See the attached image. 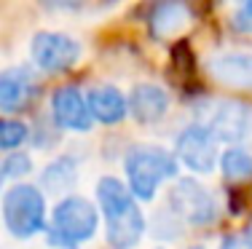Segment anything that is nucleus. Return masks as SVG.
I'll return each instance as SVG.
<instances>
[{
    "label": "nucleus",
    "mask_w": 252,
    "mask_h": 249,
    "mask_svg": "<svg viewBox=\"0 0 252 249\" xmlns=\"http://www.w3.org/2000/svg\"><path fill=\"white\" fill-rule=\"evenodd\" d=\"M97 201L105 215V236L113 249H134L145 233V217L131 191L116 177H102L97 182Z\"/></svg>",
    "instance_id": "nucleus-1"
},
{
    "label": "nucleus",
    "mask_w": 252,
    "mask_h": 249,
    "mask_svg": "<svg viewBox=\"0 0 252 249\" xmlns=\"http://www.w3.org/2000/svg\"><path fill=\"white\" fill-rule=\"evenodd\" d=\"M124 169L131 195L151 201L161 188V182L177 174V158L164 147H134L124 158Z\"/></svg>",
    "instance_id": "nucleus-2"
},
{
    "label": "nucleus",
    "mask_w": 252,
    "mask_h": 249,
    "mask_svg": "<svg viewBox=\"0 0 252 249\" xmlns=\"http://www.w3.org/2000/svg\"><path fill=\"white\" fill-rule=\"evenodd\" d=\"M99 212L89 198L64 195L51 212V236L62 247H78L97 233Z\"/></svg>",
    "instance_id": "nucleus-3"
},
{
    "label": "nucleus",
    "mask_w": 252,
    "mask_h": 249,
    "mask_svg": "<svg viewBox=\"0 0 252 249\" xmlns=\"http://www.w3.org/2000/svg\"><path fill=\"white\" fill-rule=\"evenodd\" d=\"M3 220L16 239H32L46 225V198L35 185H14L3 195Z\"/></svg>",
    "instance_id": "nucleus-4"
},
{
    "label": "nucleus",
    "mask_w": 252,
    "mask_h": 249,
    "mask_svg": "<svg viewBox=\"0 0 252 249\" xmlns=\"http://www.w3.org/2000/svg\"><path fill=\"white\" fill-rule=\"evenodd\" d=\"M32 62L38 70L43 73H64V70H73L81 59V43L75 38L64 32H51L43 29L32 38Z\"/></svg>",
    "instance_id": "nucleus-5"
},
{
    "label": "nucleus",
    "mask_w": 252,
    "mask_h": 249,
    "mask_svg": "<svg viewBox=\"0 0 252 249\" xmlns=\"http://www.w3.org/2000/svg\"><path fill=\"white\" fill-rule=\"evenodd\" d=\"M169 204H172V209L190 225H212L220 215L215 195L204 185H199L196 180H190V177L177 180L175 191L169 195Z\"/></svg>",
    "instance_id": "nucleus-6"
},
{
    "label": "nucleus",
    "mask_w": 252,
    "mask_h": 249,
    "mask_svg": "<svg viewBox=\"0 0 252 249\" xmlns=\"http://www.w3.org/2000/svg\"><path fill=\"white\" fill-rule=\"evenodd\" d=\"M177 156L180 161L188 166L190 171H199V174H209L218 164V139L201 123L188 126L177 139Z\"/></svg>",
    "instance_id": "nucleus-7"
},
{
    "label": "nucleus",
    "mask_w": 252,
    "mask_h": 249,
    "mask_svg": "<svg viewBox=\"0 0 252 249\" xmlns=\"http://www.w3.org/2000/svg\"><path fill=\"white\" fill-rule=\"evenodd\" d=\"M38 75L32 67H8L0 73V110L5 112H19L32 105L38 97Z\"/></svg>",
    "instance_id": "nucleus-8"
},
{
    "label": "nucleus",
    "mask_w": 252,
    "mask_h": 249,
    "mask_svg": "<svg viewBox=\"0 0 252 249\" xmlns=\"http://www.w3.org/2000/svg\"><path fill=\"white\" fill-rule=\"evenodd\" d=\"M51 112H54L57 126L67 129V132H89L94 123L92 112H89V105H86V97L75 86H59L54 91Z\"/></svg>",
    "instance_id": "nucleus-9"
},
{
    "label": "nucleus",
    "mask_w": 252,
    "mask_h": 249,
    "mask_svg": "<svg viewBox=\"0 0 252 249\" xmlns=\"http://www.w3.org/2000/svg\"><path fill=\"white\" fill-rule=\"evenodd\" d=\"M209 132L215 134V139H228V142H242L252 134V110L247 105L228 102L212 115Z\"/></svg>",
    "instance_id": "nucleus-10"
},
{
    "label": "nucleus",
    "mask_w": 252,
    "mask_h": 249,
    "mask_svg": "<svg viewBox=\"0 0 252 249\" xmlns=\"http://www.w3.org/2000/svg\"><path fill=\"white\" fill-rule=\"evenodd\" d=\"M126 105L140 123H153L158 118H164V112L169 110V94L156 83H137L131 88Z\"/></svg>",
    "instance_id": "nucleus-11"
},
{
    "label": "nucleus",
    "mask_w": 252,
    "mask_h": 249,
    "mask_svg": "<svg viewBox=\"0 0 252 249\" xmlns=\"http://www.w3.org/2000/svg\"><path fill=\"white\" fill-rule=\"evenodd\" d=\"M215 81L236 88H252V54H218L209 59Z\"/></svg>",
    "instance_id": "nucleus-12"
},
{
    "label": "nucleus",
    "mask_w": 252,
    "mask_h": 249,
    "mask_svg": "<svg viewBox=\"0 0 252 249\" xmlns=\"http://www.w3.org/2000/svg\"><path fill=\"white\" fill-rule=\"evenodd\" d=\"M86 105H89V112H92L94 121H102V123H118L126 115V110H129L126 97L116 86H107V83L94 86L86 94Z\"/></svg>",
    "instance_id": "nucleus-13"
},
{
    "label": "nucleus",
    "mask_w": 252,
    "mask_h": 249,
    "mask_svg": "<svg viewBox=\"0 0 252 249\" xmlns=\"http://www.w3.org/2000/svg\"><path fill=\"white\" fill-rule=\"evenodd\" d=\"M188 25V8L183 3H161L151 14V29L156 38H172Z\"/></svg>",
    "instance_id": "nucleus-14"
},
{
    "label": "nucleus",
    "mask_w": 252,
    "mask_h": 249,
    "mask_svg": "<svg viewBox=\"0 0 252 249\" xmlns=\"http://www.w3.org/2000/svg\"><path fill=\"white\" fill-rule=\"evenodd\" d=\"M220 166H223L225 180L242 182V180H247V177H252V156L244 147H231V150H225L223 158H220Z\"/></svg>",
    "instance_id": "nucleus-15"
},
{
    "label": "nucleus",
    "mask_w": 252,
    "mask_h": 249,
    "mask_svg": "<svg viewBox=\"0 0 252 249\" xmlns=\"http://www.w3.org/2000/svg\"><path fill=\"white\" fill-rule=\"evenodd\" d=\"M30 129L16 118H0V150H16L27 139Z\"/></svg>",
    "instance_id": "nucleus-16"
},
{
    "label": "nucleus",
    "mask_w": 252,
    "mask_h": 249,
    "mask_svg": "<svg viewBox=\"0 0 252 249\" xmlns=\"http://www.w3.org/2000/svg\"><path fill=\"white\" fill-rule=\"evenodd\" d=\"M0 166H3L5 177H25L27 171H32V161H30V156L22 150L11 153V156L5 158V164H0Z\"/></svg>",
    "instance_id": "nucleus-17"
},
{
    "label": "nucleus",
    "mask_w": 252,
    "mask_h": 249,
    "mask_svg": "<svg viewBox=\"0 0 252 249\" xmlns=\"http://www.w3.org/2000/svg\"><path fill=\"white\" fill-rule=\"evenodd\" d=\"M233 27L242 29V32H252V0L242 3L233 14Z\"/></svg>",
    "instance_id": "nucleus-18"
},
{
    "label": "nucleus",
    "mask_w": 252,
    "mask_h": 249,
    "mask_svg": "<svg viewBox=\"0 0 252 249\" xmlns=\"http://www.w3.org/2000/svg\"><path fill=\"white\" fill-rule=\"evenodd\" d=\"M220 249H252V247L242 239V236H225L223 244H220Z\"/></svg>",
    "instance_id": "nucleus-19"
},
{
    "label": "nucleus",
    "mask_w": 252,
    "mask_h": 249,
    "mask_svg": "<svg viewBox=\"0 0 252 249\" xmlns=\"http://www.w3.org/2000/svg\"><path fill=\"white\" fill-rule=\"evenodd\" d=\"M244 241H247V244L252 247V220L247 222V233H244Z\"/></svg>",
    "instance_id": "nucleus-20"
},
{
    "label": "nucleus",
    "mask_w": 252,
    "mask_h": 249,
    "mask_svg": "<svg viewBox=\"0 0 252 249\" xmlns=\"http://www.w3.org/2000/svg\"><path fill=\"white\" fill-rule=\"evenodd\" d=\"M3 177H5V174H3V166H0V185H3Z\"/></svg>",
    "instance_id": "nucleus-21"
}]
</instances>
